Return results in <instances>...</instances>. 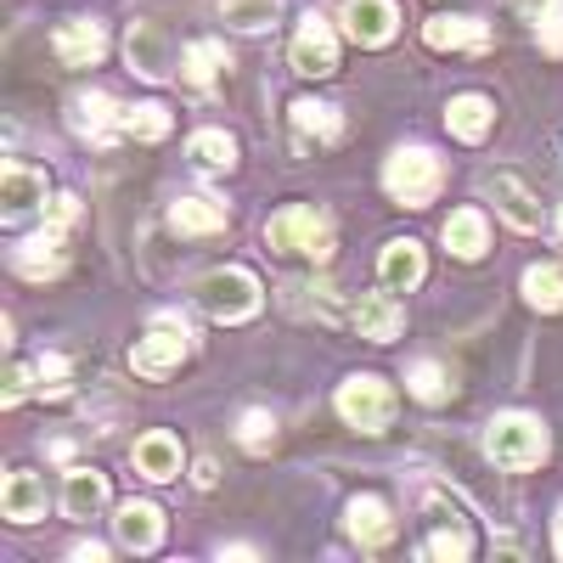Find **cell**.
Listing matches in <instances>:
<instances>
[{"label":"cell","instance_id":"277c9868","mask_svg":"<svg viewBox=\"0 0 563 563\" xmlns=\"http://www.w3.org/2000/svg\"><path fill=\"white\" fill-rule=\"evenodd\" d=\"M198 305L214 316V321H249L260 316V282L243 271V265H220L209 276H198Z\"/></svg>","mask_w":563,"mask_h":563},{"label":"cell","instance_id":"d6a6232c","mask_svg":"<svg viewBox=\"0 0 563 563\" xmlns=\"http://www.w3.org/2000/svg\"><path fill=\"white\" fill-rule=\"evenodd\" d=\"M406 384H411L417 400H429V406H440V400L451 395V378H445V366H440V361H411Z\"/></svg>","mask_w":563,"mask_h":563},{"label":"cell","instance_id":"f35d334b","mask_svg":"<svg viewBox=\"0 0 563 563\" xmlns=\"http://www.w3.org/2000/svg\"><path fill=\"white\" fill-rule=\"evenodd\" d=\"M519 7H525V12H536V18H541V12H552V7H558V0H519Z\"/></svg>","mask_w":563,"mask_h":563},{"label":"cell","instance_id":"ab89813d","mask_svg":"<svg viewBox=\"0 0 563 563\" xmlns=\"http://www.w3.org/2000/svg\"><path fill=\"white\" fill-rule=\"evenodd\" d=\"M552 547H558V558H563V507H558V519H552Z\"/></svg>","mask_w":563,"mask_h":563},{"label":"cell","instance_id":"44dd1931","mask_svg":"<svg viewBox=\"0 0 563 563\" xmlns=\"http://www.w3.org/2000/svg\"><path fill=\"white\" fill-rule=\"evenodd\" d=\"M400 327H406V316H400V305H395L389 294H366V299L355 305V333L372 339V344L400 339Z\"/></svg>","mask_w":563,"mask_h":563},{"label":"cell","instance_id":"d590c367","mask_svg":"<svg viewBox=\"0 0 563 563\" xmlns=\"http://www.w3.org/2000/svg\"><path fill=\"white\" fill-rule=\"evenodd\" d=\"M541 52H552V57H563V12L552 7V12H541Z\"/></svg>","mask_w":563,"mask_h":563},{"label":"cell","instance_id":"ac0fdd59","mask_svg":"<svg viewBox=\"0 0 563 563\" xmlns=\"http://www.w3.org/2000/svg\"><path fill=\"white\" fill-rule=\"evenodd\" d=\"M490 198H496V209L507 214V225H519V231H536V225H541V203H536V192H530L519 175L496 169V175H490Z\"/></svg>","mask_w":563,"mask_h":563},{"label":"cell","instance_id":"f1b7e54d","mask_svg":"<svg viewBox=\"0 0 563 563\" xmlns=\"http://www.w3.org/2000/svg\"><path fill=\"white\" fill-rule=\"evenodd\" d=\"M294 130L305 135V141H339L344 135V119H339V108H327V102H294Z\"/></svg>","mask_w":563,"mask_h":563},{"label":"cell","instance_id":"ffe728a7","mask_svg":"<svg viewBox=\"0 0 563 563\" xmlns=\"http://www.w3.org/2000/svg\"><path fill=\"white\" fill-rule=\"evenodd\" d=\"M135 467H141V479H153V485L175 479V474H180V440L164 434V429L141 434V440H135Z\"/></svg>","mask_w":563,"mask_h":563},{"label":"cell","instance_id":"4dcf8cb0","mask_svg":"<svg viewBox=\"0 0 563 563\" xmlns=\"http://www.w3.org/2000/svg\"><path fill=\"white\" fill-rule=\"evenodd\" d=\"M525 299L536 310H563V271L558 265H530L525 271Z\"/></svg>","mask_w":563,"mask_h":563},{"label":"cell","instance_id":"4fadbf2b","mask_svg":"<svg viewBox=\"0 0 563 563\" xmlns=\"http://www.w3.org/2000/svg\"><path fill=\"white\" fill-rule=\"evenodd\" d=\"M130 68L141 79H169L175 74V52H169V34L158 23H130Z\"/></svg>","mask_w":563,"mask_h":563},{"label":"cell","instance_id":"f546056e","mask_svg":"<svg viewBox=\"0 0 563 563\" xmlns=\"http://www.w3.org/2000/svg\"><path fill=\"white\" fill-rule=\"evenodd\" d=\"M276 12H282V0H220V18H225L231 29H243V34L271 29Z\"/></svg>","mask_w":563,"mask_h":563},{"label":"cell","instance_id":"30bf717a","mask_svg":"<svg viewBox=\"0 0 563 563\" xmlns=\"http://www.w3.org/2000/svg\"><path fill=\"white\" fill-rule=\"evenodd\" d=\"M40 203H45V175L12 158L7 169H0V214H7V225L29 220Z\"/></svg>","mask_w":563,"mask_h":563},{"label":"cell","instance_id":"8fae6325","mask_svg":"<svg viewBox=\"0 0 563 563\" xmlns=\"http://www.w3.org/2000/svg\"><path fill=\"white\" fill-rule=\"evenodd\" d=\"M52 52H57L68 68H97V63L108 57V34H102L97 18H68V23L57 29V40H52Z\"/></svg>","mask_w":563,"mask_h":563},{"label":"cell","instance_id":"4316f807","mask_svg":"<svg viewBox=\"0 0 563 563\" xmlns=\"http://www.w3.org/2000/svg\"><path fill=\"white\" fill-rule=\"evenodd\" d=\"M220 68H231L220 40H192V45L180 52V79H186V85H198V90H203V85H214V79H220Z\"/></svg>","mask_w":563,"mask_h":563},{"label":"cell","instance_id":"74e56055","mask_svg":"<svg viewBox=\"0 0 563 563\" xmlns=\"http://www.w3.org/2000/svg\"><path fill=\"white\" fill-rule=\"evenodd\" d=\"M68 558H74V563H102V558H108V547H97V541H79Z\"/></svg>","mask_w":563,"mask_h":563},{"label":"cell","instance_id":"8d00e7d4","mask_svg":"<svg viewBox=\"0 0 563 563\" xmlns=\"http://www.w3.org/2000/svg\"><path fill=\"white\" fill-rule=\"evenodd\" d=\"M29 389H34V366H12V372H7V395H0V406H18Z\"/></svg>","mask_w":563,"mask_h":563},{"label":"cell","instance_id":"ba28073f","mask_svg":"<svg viewBox=\"0 0 563 563\" xmlns=\"http://www.w3.org/2000/svg\"><path fill=\"white\" fill-rule=\"evenodd\" d=\"M124 113H130V108H119L108 90H85V97L68 102V124H74V135L97 141V147H113V141H119Z\"/></svg>","mask_w":563,"mask_h":563},{"label":"cell","instance_id":"3957f363","mask_svg":"<svg viewBox=\"0 0 563 563\" xmlns=\"http://www.w3.org/2000/svg\"><path fill=\"white\" fill-rule=\"evenodd\" d=\"M265 243L276 254H305V260L327 265V260H333V220L316 214V209H282L265 225Z\"/></svg>","mask_w":563,"mask_h":563},{"label":"cell","instance_id":"e575fe53","mask_svg":"<svg viewBox=\"0 0 563 563\" xmlns=\"http://www.w3.org/2000/svg\"><path fill=\"white\" fill-rule=\"evenodd\" d=\"M238 440H243L249 451H265V445L276 440V417H271L265 406H254V411H243V422H238Z\"/></svg>","mask_w":563,"mask_h":563},{"label":"cell","instance_id":"60d3db41","mask_svg":"<svg viewBox=\"0 0 563 563\" xmlns=\"http://www.w3.org/2000/svg\"><path fill=\"white\" fill-rule=\"evenodd\" d=\"M558 238H563V209H558Z\"/></svg>","mask_w":563,"mask_h":563},{"label":"cell","instance_id":"5bb4252c","mask_svg":"<svg viewBox=\"0 0 563 563\" xmlns=\"http://www.w3.org/2000/svg\"><path fill=\"white\" fill-rule=\"evenodd\" d=\"M113 536H119V547H130V552H153V547L164 541V512H158L153 501H124L119 519H113Z\"/></svg>","mask_w":563,"mask_h":563},{"label":"cell","instance_id":"6da1fadb","mask_svg":"<svg viewBox=\"0 0 563 563\" xmlns=\"http://www.w3.org/2000/svg\"><path fill=\"white\" fill-rule=\"evenodd\" d=\"M384 186L389 198L406 203V209H429L445 186V164L429 153V147H400L389 164H384Z\"/></svg>","mask_w":563,"mask_h":563},{"label":"cell","instance_id":"7402d4cb","mask_svg":"<svg viewBox=\"0 0 563 563\" xmlns=\"http://www.w3.org/2000/svg\"><path fill=\"white\" fill-rule=\"evenodd\" d=\"M422 40H429L434 52H462V45H467V52H479L490 34H485L479 18H429V23H422Z\"/></svg>","mask_w":563,"mask_h":563},{"label":"cell","instance_id":"cb8c5ba5","mask_svg":"<svg viewBox=\"0 0 563 563\" xmlns=\"http://www.w3.org/2000/svg\"><path fill=\"white\" fill-rule=\"evenodd\" d=\"M485 243H490V225H485L479 209H456V214L445 220V249H451L456 260H479Z\"/></svg>","mask_w":563,"mask_h":563},{"label":"cell","instance_id":"52a82bcc","mask_svg":"<svg viewBox=\"0 0 563 563\" xmlns=\"http://www.w3.org/2000/svg\"><path fill=\"white\" fill-rule=\"evenodd\" d=\"M294 74H305V79H327L339 68V34H333V23H327L321 12H305V23H299V34H294Z\"/></svg>","mask_w":563,"mask_h":563},{"label":"cell","instance_id":"9a60e30c","mask_svg":"<svg viewBox=\"0 0 563 563\" xmlns=\"http://www.w3.org/2000/svg\"><path fill=\"white\" fill-rule=\"evenodd\" d=\"M12 265L23 271V276H57L63 271V225H52V220H45L40 231H34V238H23L18 243V254H12Z\"/></svg>","mask_w":563,"mask_h":563},{"label":"cell","instance_id":"836d02e7","mask_svg":"<svg viewBox=\"0 0 563 563\" xmlns=\"http://www.w3.org/2000/svg\"><path fill=\"white\" fill-rule=\"evenodd\" d=\"M34 389L40 395H68V355H40L34 361Z\"/></svg>","mask_w":563,"mask_h":563},{"label":"cell","instance_id":"83f0119b","mask_svg":"<svg viewBox=\"0 0 563 563\" xmlns=\"http://www.w3.org/2000/svg\"><path fill=\"white\" fill-rule=\"evenodd\" d=\"M445 124H451L456 141H485L490 124H496V108H490L485 97H456V102L445 108Z\"/></svg>","mask_w":563,"mask_h":563},{"label":"cell","instance_id":"d6986e66","mask_svg":"<svg viewBox=\"0 0 563 563\" xmlns=\"http://www.w3.org/2000/svg\"><path fill=\"white\" fill-rule=\"evenodd\" d=\"M0 519H12V525H34V519H45V485L29 474V467L7 474V485H0Z\"/></svg>","mask_w":563,"mask_h":563},{"label":"cell","instance_id":"1f68e13d","mask_svg":"<svg viewBox=\"0 0 563 563\" xmlns=\"http://www.w3.org/2000/svg\"><path fill=\"white\" fill-rule=\"evenodd\" d=\"M124 135H135V141H164V135H169V108H164V102H135V108L124 113Z\"/></svg>","mask_w":563,"mask_h":563},{"label":"cell","instance_id":"2e32d148","mask_svg":"<svg viewBox=\"0 0 563 563\" xmlns=\"http://www.w3.org/2000/svg\"><path fill=\"white\" fill-rule=\"evenodd\" d=\"M378 276H384V288H389V294H411L417 282L429 276V260H422V243H411V238L389 243V249L378 254Z\"/></svg>","mask_w":563,"mask_h":563},{"label":"cell","instance_id":"484cf974","mask_svg":"<svg viewBox=\"0 0 563 563\" xmlns=\"http://www.w3.org/2000/svg\"><path fill=\"white\" fill-rule=\"evenodd\" d=\"M186 158H192L203 175H225L231 164H238V141H231L225 130H198L192 141H186Z\"/></svg>","mask_w":563,"mask_h":563},{"label":"cell","instance_id":"d4e9b609","mask_svg":"<svg viewBox=\"0 0 563 563\" xmlns=\"http://www.w3.org/2000/svg\"><path fill=\"white\" fill-rule=\"evenodd\" d=\"M169 225L180 231V238H209V231H225V203H214V198H180L169 209Z\"/></svg>","mask_w":563,"mask_h":563},{"label":"cell","instance_id":"e0dca14e","mask_svg":"<svg viewBox=\"0 0 563 563\" xmlns=\"http://www.w3.org/2000/svg\"><path fill=\"white\" fill-rule=\"evenodd\" d=\"M429 512H434V536H429V558H440V563H462L467 552H474V536H467V519L456 507H445V501H429Z\"/></svg>","mask_w":563,"mask_h":563},{"label":"cell","instance_id":"603a6c76","mask_svg":"<svg viewBox=\"0 0 563 563\" xmlns=\"http://www.w3.org/2000/svg\"><path fill=\"white\" fill-rule=\"evenodd\" d=\"M63 507H68V519H97V512L108 507V479L97 474V467H74L68 490H63Z\"/></svg>","mask_w":563,"mask_h":563},{"label":"cell","instance_id":"7c38bea8","mask_svg":"<svg viewBox=\"0 0 563 563\" xmlns=\"http://www.w3.org/2000/svg\"><path fill=\"white\" fill-rule=\"evenodd\" d=\"M344 525H350V536H355L361 552H384V547L395 541V512H389V501H378V496H355L350 512H344Z\"/></svg>","mask_w":563,"mask_h":563},{"label":"cell","instance_id":"9c48e42d","mask_svg":"<svg viewBox=\"0 0 563 563\" xmlns=\"http://www.w3.org/2000/svg\"><path fill=\"white\" fill-rule=\"evenodd\" d=\"M339 23H344V34H350L355 45H389L400 12H395V0H344Z\"/></svg>","mask_w":563,"mask_h":563},{"label":"cell","instance_id":"5b68a950","mask_svg":"<svg viewBox=\"0 0 563 563\" xmlns=\"http://www.w3.org/2000/svg\"><path fill=\"white\" fill-rule=\"evenodd\" d=\"M186 355H192V327L175 310H158L147 321V339H135V372L141 378H164V372H175Z\"/></svg>","mask_w":563,"mask_h":563},{"label":"cell","instance_id":"7a4b0ae2","mask_svg":"<svg viewBox=\"0 0 563 563\" xmlns=\"http://www.w3.org/2000/svg\"><path fill=\"white\" fill-rule=\"evenodd\" d=\"M490 456H496V467H507V474H525V467H541L547 462V429H541V417H530V411H507V417H496L490 422Z\"/></svg>","mask_w":563,"mask_h":563},{"label":"cell","instance_id":"8992f818","mask_svg":"<svg viewBox=\"0 0 563 563\" xmlns=\"http://www.w3.org/2000/svg\"><path fill=\"white\" fill-rule=\"evenodd\" d=\"M339 417L361 434H384L389 417H395V395L378 372H355V378L339 384Z\"/></svg>","mask_w":563,"mask_h":563}]
</instances>
